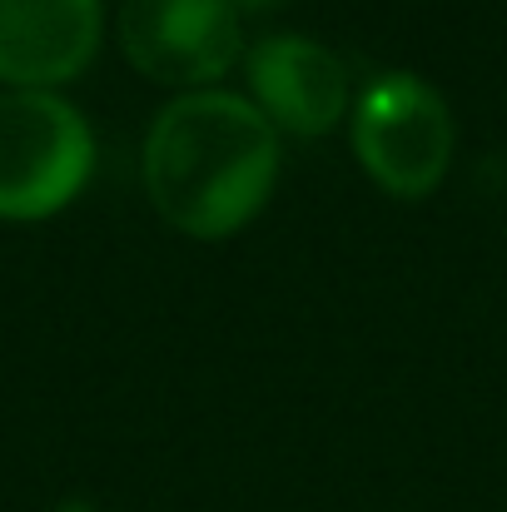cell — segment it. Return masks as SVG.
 Returning a JSON list of instances; mask_svg holds the SVG:
<instances>
[{
	"mask_svg": "<svg viewBox=\"0 0 507 512\" xmlns=\"http://www.w3.org/2000/svg\"><path fill=\"white\" fill-rule=\"evenodd\" d=\"M279 184V135L264 110L229 90L174 95L145 135V189L189 239L239 234Z\"/></svg>",
	"mask_w": 507,
	"mask_h": 512,
	"instance_id": "1",
	"label": "cell"
},
{
	"mask_svg": "<svg viewBox=\"0 0 507 512\" xmlns=\"http://www.w3.org/2000/svg\"><path fill=\"white\" fill-rule=\"evenodd\" d=\"M95 170L85 115L55 90L0 95V219L30 224L60 214Z\"/></svg>",
	"mask_w": 507,
	"mask_h": 512,
	"instance_id": "2",
	"label": "cell"
},
{
	"mask_svg": "<svg viewBox=\"0 0 507 512\" xmlns=\"http://www.w3.org/2000/svg\"><path fill=\"white\" fill-rule=\"evenodd\" d=\"M348 135H353V155L368 170V179L398 199L433 194L453 165L448 100L408 70L378 75L353 100Z\"/></svg>",
	"mask_w": 507,
	"mask_h": 512,
	"instance_id": "3",
	"label": "cell"
},
{
	"mask_svg": "<svg viewBox=\"0 0 507 512\" xmlns=\"http://www.w3.org/2000/svg\"><path fill=\"white\" fill-rule=\"evenodd\" d=\"M115 30L140 75L184 95L229 75L244 50L234 0H120Z\"/></svg>",
	"mask_w": 507,
	"mask_h": 512,
	"instance_id": "4",
	"label": "cell"
},
{
	"mask_svg": "<svg viewBox=\"0 0 507 512\" xmlns=\"http://www.w3.org/2000/svg\"><path fill=\"white\" fill-rule=\"evenodd\" d=\"M100 35V0H0V80L15 90H55L95 60Z\"/></svg>",
	"mask_w": 507,
	"mask_h": 512,
	"instance_id": "5",
	"label": "cell"
},
{
	"mask_svg": "<svg viewBox=\"0 0 507 512\" xmlns=\"http://www.w3.org/2000/svg\"><path fill=\"white\" fill-rule=\"evenodd\" d=\"M249 90L274 130L329 135L348 115V70L309 35H264L249 50Z\"/></svg>",
	"mask_w": 507,
	"mask_h": 512,
	"instance_id": "6",
	"label": "cell"
},
{
	"mask_svg": "<svg viewBox=\"0 0 507 512\" xmlns=\"http://www.w3.org/2000/svg\"><path fill=\"white\" fill-rule=\"evenodd\" d=\"M289 0H234V10H249V15H264V10H279Z\"/></svg>",
	"mask_w": 507,
	"mask_h": 512,
	"instance_id": "7",
	"label": "cell"
},
{
	"mask_svg": "<svg viewBox=\"0 0 507 512\" xmlns=\"http://www.w3.org/2000/svg\"><path fill=\"white\" fill-rule=\"evenodd\" d=\"M55 512H95V508H90L85 498H65V503H60V508H55Z\"/></svg>",
	"mask_w": 507,
	"mask_h": 512,
	"instance_id": "8",
	"label": "cell"
}]
</instances>
